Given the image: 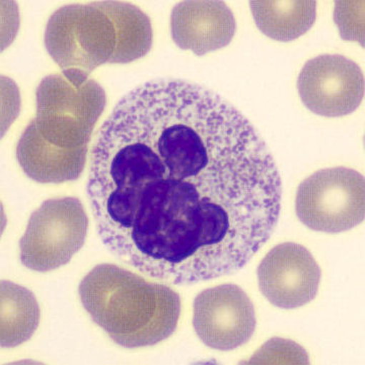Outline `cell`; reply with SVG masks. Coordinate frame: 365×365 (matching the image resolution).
Returning a JSON list of instances; mask_svg holds the SVG:
<instances>
[{
    "mask_svg": "<svg viewBox=\"0 0 365 365\" xmlns=\"http://www.w3.org/2000/svg\"><path fill=\"white\" fill-rule=\"evenodd\" d=\"M88 227V217L76 198L47 200L34 212L19 241L21 263L38 272L64 267L84 246Z\"/></svg>",
    "mask_w": 365,
    "mask_h": 365,
    "instance_id": "5",
    "label": "cell"
},
{
    "mask_svg": "<svg viewBox=\"0 0 365 365\" xmlns=\"http://www.w3.org/2000/svg\"><path fill=\"white\" fill-rule=\"evenodd\" d=\"M364 2H336L335 21L342 38L364 46Z\"/></svg>",
    "mask_w": 365,
    "mask_h": 365,
    "instance_id": "12",
    "label": "cell"
},
{
    "mask_svg": "<svg viewBox=\"0 0 365 365\" xmlns=\"http://www.w3.org/2000/svg\"><path fill=\"white\" fill-rule=\"evenodd\" d=\"M251 11L259 30L278 42H290L304 35L314 26L316 4L313 0H256Z\"/></svg>",
    "mask_w": 365,
    "mask_h": 365,
    "instance_id": "10",
    "label": "cell"
},
{
    "mask_svg": "<svg viewBox=\"0 0 365 365\" xmlns=\"http://www.w3.org/2000/svg\"><path fill=\"white\" fill-rule=\"evenodd\" d=\"M364 75L356 63L341 55L309 60L297 79L302 103L321 117H344L356 110L364 98Z\"/></svg>",
    "mask_w": 365,
    "mask_h": 365,
    "instance_id": "6",
    "label": "cell"
},
{
    "mask_svg": "<svg viewBox=\"0 0 365 365\" xmlns=\"http://www.w3.org/2000/svg\"><path fill=\"white\" fill-rule=\"evenodd\" d=\"M86 190L108 250L176 285L241 269L281 210V178L255 127L219 94L174 79L147 82L114 108Z\"/></svg>",
    "mask_w": 365,
    "mask_h": 365,
    "instance_id": "1",
    "label": "cell"
},
{
    "mask_svg": "<svg viewBox=\"0 0 365 365\" xmlns=\"http://www.w3.org/2000/svg\"><path fill=\"white\" fill-rule=\"evenodd\" d=\"M258 284L263 296L277 308H301L315 299L321 272L308 249L294 242L271 249L259 264Z\"/></svg>",
    "mask_w": 365,
    "mask_h": 365,
    "instance_id": "8",
    "label": "cell"
},
{
    "mask_svg": "<svg viewBox=\"0 0 365 365\" xmlns=\"http://www.w3.org/2000/svg\"><path fill=\"white\" fill-rule=\"evenodd\" d=\"M61 79V93L52 96L55 103L38 93V115L19 140L16 157L29 178L42 183H59L79 178L86 164L91 130L101 112L86 108L89 96L86 87L81 94ZM57 91V89H56Z\"/></svg>",
    "mask_w": 365,
    "mask_h": 365,
    "instance_id": "3",
    "label": "cell"
},
{
    "mask_svg": "<svg viewBox=\"0 0 365 365\" xmlns=\"http://www.w3.org/2000/svg\"><path fill=\"white\" fill-rule=\"evenodd\" d=\"M39 320L40 309L32 292L2 280L1 346L16 347L30 339Z\"/></svg>",
    "mask_w": 365,
    "mask_h": 365,
    "instance_id": "11",
    "label": "cell"
},
{
    "mask_svg": "<svg viewBox=\"0 0 365 365\" xmlns=\"http://www.w3.org/2000/svg\"><path fill=\"white\" fill-rule=\"evenodd\" d=\"M171 28L179 47L202 56L229 45L236 24L224 2L184 1L173 9Z\"/></svg>",
    "mask_w": 365,
    "mask_h": 365,
    "instance_id": "9",
    "label": "cell"
},
{
    "mask_svg": "<svg viewBox=\"0 0 365 365\" xmlns=\"http://www.w3.org/2000/svg\"><path fill=\"white\" fill-rule=\"evenodd\" d=\"M297 217L316 232L336 234L364 222V176L353 169H321L302 181L296 198Z\"/></svg>",
    "mask_w": 365,
    "mask_h": 365,
    "instance_id": "4",
    "label": "cell"
},
{
    "mask_svg": "<svg viewBox=\"0 0 365 365\" xmlns=\"http://www.w3.org/2000/svg\"><path fill=\"white\" fill-rule=\"evenodd\" d=\"M79 297L94 322L126 348L166 340L175 332L181 315L180 297L171 287L107 263L81 280Z\"/></svg>",
    "mask_w": 365,
    "mask_h": 365,
    "instance_id": "2",
    "label": "cell"
},
{
    "mask_svg": "<svg viewBox=\"0 0 365 365\" xmlns=\"http://www.w3.org/2000/svg\"><path fill=\"white\" fill-rule=\"evenodd\" d=\"M256 323L252 301L238 285H216L196 297L193 327L212 349L231 351L243 346L255 332Z\"/></svg>",
    "mask_w": 365,
    "mask_h": 365,
    "instance_id": "7",
    "label": "cell"
}]
</instances>
